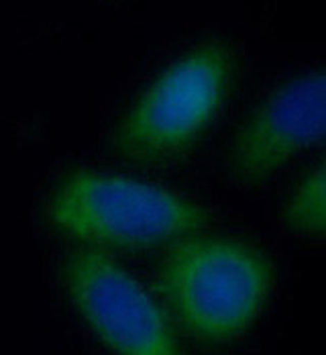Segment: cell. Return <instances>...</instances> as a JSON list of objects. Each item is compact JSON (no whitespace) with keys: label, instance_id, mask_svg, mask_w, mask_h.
Here are the masks:
<instances>
[{"label":"cell","instance_id":"3957f363","mask_svg":"<svg viewBox=\"0 0 326 355\" xmlns=\"http://www.w3.org/2000/svg\"><path fill=\"white\" fill-rule=\"evenodd\" d=\"M233 51L210 39L161 70L129 108L116 131V149L135 162L180 155L212 123L233 80Z\"/></svg>","mask_w":326,"mask_h":355},{"label":"cell","instance_id":"7a4b0ae2","mask_svg":"<svg viewBox=\"0 0 326 355\" xmlns=\"http://www.w3.org/2000/svg\"><path fill=\"white\" fill-rule=\"evenodd\" d=\"M45 216L72 239L129 251L181 241L206 223V211L172 188L96 170L64 178L47 200Z\"/></svg>","mask_w":326,"mask_h":355},{"label":"cell","instance_id":"6da1fadb","mask_svg":"<svg viewBox=\"0 0 326 355\" xmlns=\"http://www.w3.org/2000/svg\"><path fill=\"white\" fill-rule=\"evenodd\" d=\"M273 288V266L253 245L226 237H185L157 272V292L183 333L228 343L253 324Z\"/></svg>","mask_w":326,"mask_h":355},{"label":"cell","instance_id":"8992f818","mask_svg":"<svg viewBox=\"0 0 326 355\" xmlns=\"http://www.w3.org/2000/svg\"><path fill=\"white\" fill-rule=\"evenodd\" d=\"M286 225L298 235H323L325 231V170L318 166L293 190L286 211Z\"/></svg>","mask_w":326,"mask_h":355},{"label":"cell","instance_id":"5b68a950","mask_svg":"<svg viewBox=\"0 0 326 355\" xmlns=\"http://www.w3.org/2000/svg\"><path fill=\"white\" fill-rule=\"evenodd\" d=\"M325 125V71H302L278 86L243 123L228 153L230 174L241 184L271 178L323 141Z\"/></svg>","mask_w":326,"mask_h":355},{"label":"cell","instance_id":"277c9868","mask_svg":"<svg viewBox=\"0 0 326 355\" xmlns=\"http://www.w3.org/2000/svg\"><path fill=\"white\" fill-rule=\"evenodd\" d=\"M73 309L112 355H183L161 304L102 249H80L64 272Z\"/></svg>","mask_w":326,"mask_h":355}]
</instances>
